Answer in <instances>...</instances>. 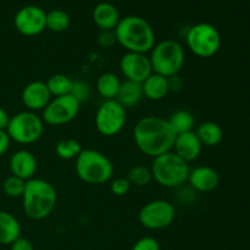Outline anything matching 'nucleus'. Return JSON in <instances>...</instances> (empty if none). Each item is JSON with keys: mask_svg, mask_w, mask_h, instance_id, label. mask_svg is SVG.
Instances as JSON below:
<instances>
[{"mask_svg": "<svg viewBox=\"0 0 250 250\" xmlns=\"http://www.w3.org/2000/svg\"><path fill=\"white\" fill-rule=\"evenodd\" d=\"M133 139L137 148L144 155L154 159L172 150L176 134L166 119L146 116L134 126Z\"/></svg>", "mask_w": 250, "mask_h": 250, "instance_id": "obj_1", "label": "nucleus"}, {"mask_svg": "<svg viewBox=\"0 0 250 250\" xmlns=\"http://www.w3.org/2000/svg\"><path fill=\"white\" fill-rule=\"evenodd\" d=\"M114 32L117 43L128 53H150L156 44L154 28L143 17H124Z\"/></svg>", "mask_w": 250, "mask_h": 250, "instance_id": "obj_2", "label": "nucleus"}, {"mask_svg": "<svg viewBox=\"0 0 250 250\" xmlns=\"http://www.w3.org/2000/svg\"><path fill=\"white\" fill-rule=\"evenodd\" d=\"M58 203V192L50 182L42 178H32L27 181L22 208L28 219L41 221L46 219L54 211Z\"/></svg>", "mask_w": 250, "mask_h": 250, "instance_id": "obj_3", "label": "nucleus"}, {"mask_svg": "<svg viewBox=\"0 0 250 250\" xmlns=\"http://www.w3.org/2000/svg\"><path fill=\"white\" fill-rule=\"evenodd\" d=\"M76 173L87 185H104L114 176V165L105 154L94 149H83L76 158Z\"/></svg>", "mask_w": 250, "mask_h": 250, "instance_id": "obj_4", "label": "nucleus"}, {"mask_svg": "<svg viewBox=\"0 0 250 250\" xmlns=\"http://www.w3.org/2000/svg\"><path fill=\"white\" fill-rule=\"evenodd\" d=\"M153 72L168 78L180 73L186 61V50L182 44L173 39H165L155 44L150 51Z\"/></svg>", "mask_w": 250, "mask_h": 250, "instance_id": "obj_5", "label": "nucleus"}, {"mask_svg": "<svg viewBox=\"0 0 250 250\" xmlns=\"http://www.w3.org/2000/svg\"><path fill=\"white\" fill-rule=\"evenodd\" d=\"M151 175L156 183L165 188H177L187 182L189 165L172 150L153 159Z\"/></svg>", "mask_w": 250, "mask_h": 250, "instance_id": "obj_6", "label": "nucleus"}, {"mask_svg": "<svg viewBox=\"0 0 250 250\" xmlns=\"http://www.w3.org/2000/svg\"><path fill=\"white\" fill-rule=\"evenodd\" d=\"M186 43L190 53L198 58L209 59L216 55L221 46V34L217 28L207 22L190 27L186 36Z\"/></svg>", "mask_w": 250, "mask_h": 250, "instance_id": "obj_7", "label": "nucleus"}, {"mask_svg": "<svg viewBox=\"0 0 250 250\" xmlns=\"http://www.w3.org/2000/svg\"><path fill=\"white\" fill-rule=\"evenodd\" d=\"M44 121L33 111H21L10 117L6 132L10 139L19 144H32L42 138Z\"/></svg>", "mask_w": 250, "mask_h": 250, "instance_id": "obj_8", "label": "nucleus"}, {"mask_svg": "<svg viewBox=\"0 0 250 250\" xmlns=\"http://www.w3.org/2000/svg\"><path fill=\"white\" fill-rule=\"evenodd\" d=\"M95 127L102 136L114 137L124 129L127 121L126 109L114 100H104L95 114Z\"/></svg>", "mask_w": 250, "mask_h": 250, "instance_id": "obj_9", "label": "nucleus"}, {"mask_svg": "<svg viewBox=\"0 0 250 250\" xmlns=\"http://www.w3.org/2000/svg\"><path fill=\"white\" fill-rule=\"evenodd\" d=\"M176 217V209L172 203L164 199L151 200L139 210V224L146 229L159 231L165 229L173 224Z\"/></svg>", "mask_w": 250, "mask_h": 250, "instance_id": "obj_10", "label": "nucleus"}, {"mask_svg": "<svg viewBox=\"0 0 250 250\" xmlns=\"http://www.w3.org/2000/svg\"><path fill=\"white\" fill-rule=\"evenodd\" d=\"M81 109V103L73 95L53 98L45 109L43 110L44 124L49 126H62L70 124L77 117Z\"/></svg>", "mask_w": 250, "mask_h": 250, "instance_id": "obj_11", "label": "nucleus"}, {"mask_svg": "<svg viewBox=\"0 0 250 250\" xmlns=\"http://www.w3.org/2000/svg\"><path fill=\"white\" fill-rule=\"evenodd\" d=\"M14 24L22 36H38L46 29V12L37 5H27L16 12Z\"/></svg>", "mask_w": 250, "mask_h": 250, "instance_id": "obj_12", "label": "nucleus"}, {"mask_svg": "<svg viewBox=\"0 0 250 250\" xmlns=\"http://www.w3.org/2000/svg\"><path fill=\"white\" fill-rule=\"evenodd\" d=\"M120 70L127 81L143 83L153 73L150 59L146 54L125 53L120 59Z\"/></svg>", "mask_w": 250, "mask_h": 250, "instance_id": "obj_13", "label": "nucleus"}, {"mask_svg": "<svg viewBox=\"0 0 250 250\" xmlns=\"http://www.w3.org/2000/svg\"><path fill=\"white\" fill-rule=\"evenodd\" d=\"M53 99L45 82L33 81L23 88L21 100L28 111H43Z\"/></svg>", "mask_w": 250, "mask_h": 250, "instance_id": "obj_14", "label": "nucleus"}, {"mask_svg": "<svg viewBox=\"0 0 250 250\" xmlns=\"http://www.w3.org/2000/svg\"><path fill=\"white\" fill-rule=\"evenodd\" d=\"M10 171L11 175L21 178L23 181H29L34 178L38 168L37 159L33 153L26 149L15 151L10 158Z\"/></svg>", "mask_w": 250, "mask_h": 250, "instance_id": "obj_15", "label": "nucleus"}, {"mask_svg": "<svg viewBox=\"0 0 250 250\" xmlns=\"http://www.w3.org/2000/svg\"><path fill=\"white\" fill-rule=\"evenodd\" d=\"M187 182L197 192L209 193L219 187L220 176L217 171L210 166H198L189 171Z\"/></svg>", "mask_w": 250, "mask_h": 250, "instance_id": "obj_16", "label": "nucleus"}, {"mask_svg": "<svg viewBox=\"0 0 250 250\" xmlns=\"http://www.w3.org/2000/svg\"><path fill=\"white\" fill-rule=\"evenodd\" d=\"M203 150V144L200 143L195 131L187 132V133L177 134L173 143L172 151L182 160L189 164L199 158Z\"/></svg>", "mask_w": 250, "mask_h": 250, "instance_id": "obj_17", "label": "nucleus"}, {"mask_svg": "<svg viewBox=\"0 0 250 250\" xmlns=\"http://www.w3.org/2000/svg\"><path fill=\"white\" fill-rule=\"evenodd\" d=\"M120 20L119 10L111 2L102 1L93 10V21L102 31H115Z\"/></svg>", "mask_w": 250, "mask_h": 250, "instance_id": "obj_18", "label": "nucleus"}, {"mask_svg": "<svg viewBox=\"0 0 250 250\" xmlns=\"http://www.w3.org/2000/svg\"><path fill=\"white\" fill-rule=\"evenodd\" d=\"M143 99L144 93L142 83L127 80L121 83V87H120L116 100L125 107V109L127 110L138 106Z\"/></svg>", "mask_w": 250, "mask_h": 250, "instance_id": "obj_19", "label": "nucleus"}, {"mask_svg": "<svg viewBox=\"0 0 250 250\" xmlns=\"http://www.w3.org/2000/svg\"><path fill=\"white\" fill-rule=\"evenodd\" d=\"M21 237L20 221L9 211L0 210V244L11 246Z\"/></svg>", "mask_w": 250, "mask_h": 250, "instance_id": "obj_20", "label": "nucleus"}, {"mask_svg": "<svg viewBox=\"0 0 250 250\" xmlns=\"http://www.w3.org/2000/svg\"><path fill=\"white\" fill-rule=\"evenodd\" d=\"M142 85H143L144 98L151 100V102L163 100L170 93V89H168V80L166 77H164V76L158 75V73H151L142 83Z\"/></svg>", "mask_w": 250, "mask_h": 250, "instance_id": "obj_21", "label": "nucleus"}, {"mask_svg": "<svg viewBox=\"0 0 250 250\" xmlns=\"http://www.w3.org/2000/svg\"><path fill=\"white\" fill-rule=\"evenodd\" d=\"M195 133H197L200 143L205 146H216L224 139V131H222L221 126L212 121L200 124Z\"/></svg>", "mask_w": 250, "mask_h": 250, "instance_id": "obj_22", "label": "nucleus"}, {"mask_svg": "<svg viewBox=\"0 0 250 250\" xmlns=\"http://www.w3.org/2000/svg\"><path fill=\"white\" fill-rule=\"evenodd\" d=\"M121 81L119 76L112 72H105L99 76L97 81V92L104 100L116 99L119 94Z\"/></svg>", "mask_w": 250, "mask_h": 250, "instance_id": "obj_23", "label": "nucleus"}, {"mask_svg": "<svg viewBox=\"0 0 250 250\" xmlns=\"http://www.w3.org/2000/svg\"><path fill=\"white\" fill-rule=\"evenodd\" d=\"M167 121L176 136L194 131L195 119L192 112L188 110H178L173 112Z\"/></svg>", "mask_w": 250, "mask_h": 250, "instance_id": "obj_24", "label": "nucleus"}, {"mask_svg": "<svg viewBox=\"0 0 250 250\" xmlns=\"http://www.w3.org/2000/svg\"><path fill=\"white\" fill-rule=\"evenodd\" d=\"M45 83L53 98L63 97V95L71 94L72 92L73 80H71L68 76L63 75V73H55V75L50 76Z\"/></svg>", "mask_w": 250, "mask_h": 250, "instance_id": "obj_25", "label": "nucleus"}, {"mask_svg": "<svg viewBox=\"0 0 250 250\" xmlns=\"http://www.w3.org/2000/svg\"><path fill=\"white\" fill-rule=\"evenodd\" d=\"M71 19L66 11L61 9H54L46 12V28L55 33L65 32L70 27Z\"/></svg>", "mask_w": 250, "mask_h": 250, "instance_id": "obj_26", "label": "nucleus"}, {"mask_svg": "<svg viewBox=\"0 0 250 250\" xmlns=\"http://www.w3.org/2000/svg\"><path fill=\"white\" fill-rule=\"evenodd\" d=\"M82 150L83 148L80 142L72 138L61 139L55 146L56 155L62 160H73V159L76 160Z\"/></svg>", "mask_w": 250, "mask_h": 250, "instance_id": "obj_27", "label": "nucleus"}, {"mask_svg": "<svg viewBox=\"0 0 250 250\" xmlns=\"http://www.w3.org/2000/svg\"><path fill=\"white\" fill-rule=\"evenodd\" d=\"M127 180L129 181L131 185L137 186V187H146L153 181V175H151L150 168L137 165L129 168L128 173H127Z\"/></svg>", "mask_w": 250, "mask_h": 250, "instance_id": "obj_28", "label": "nucleus"}, {"mask_svg": "<svg viewBox=\"0 0 250 250\" xmlns=\"http://www.w3.org/2000/svg\"><path fill=\"white\" fill-rule=\"evenodd\" d=\"M27 181L21 180L14 175H10L2 182V190L10 198H22L26 188Z\"/></svg>", "mask_w": 250, "mask_h": 250, "instance_id": "obj_29", "label": "nucleus"}, {"mask_svg": "<svg viewBox=\"0 0 250 250\" xmlns=\"http://www.w3.org/2000/svg\"><path fill=\"white\" fill-rule=\"evenodd\" d=\"M131 183L127 180V177H119L115 178L114 181L110 185V189L111 193L116 197H124V195L128 194V192L131 190Z\"/></svg>", "mask_w": 250, "mask_h": 250, "instance_id": "obj_30", "label": "nucleus"}, {"mask_svg": "<svg viewBox=\"0 0 250 250\" xmlns=\"http://www.w3.org/2000/svg\"><path fill=\"white\" fill-rule=\"evenodd\" d=\"M71 95H73L82 104L90 95V88L88 85V83L83 82V81H73V87Z\"/></svg>", "mask_w": 250, "mask_h": 250, "instance_id": "obj_31", "label": "nucleus"}, {"mask_svg": "<svg viewBox=\"0 0 250 250\" xmlns=\"http://www.w3.org/2000/svg\"><path fill=\"white\" fill-rule=\"evenodd\" d=\"M132 250H161L160 243L154 237H143L132 247Z\"/></svg>", "mask_w": 250, "mask_h": 250, "instance_id": "obj_32", "label": "nucleus"}, {"mask_svg": "<svg viewBox=\"0 0 250 250\" xmlns=\"http://www.w3.org/2000/svg\"><path fill=\"white\" fill-rule=\"evenodd\" d=\"M97 42L102 48H111L115 43H117L114 31H102L98 36Z\"/></svg>", "mask_w": 250, "mask_h": 250, "instance_id": "obj_33", "label": "nucleus"}, {"mask_svg": "<svg viewBox=\"0 0 250 250\" xmlns=\"http://www.w3.org/2000/svg\"><path fill=\"white\" fill-rule=\"evenodd\" d=\"M11 250H34V247L29 239L20 237L11 244Z\"/></svg>", "mask_w": 250, "mask_h": 250, "instance_id": "obj_34", "label": "nucleus"}, {"mask_svg": "<svg viewBox=\"0 0 250 250\" xmlns=\"http://www.w3.org/2000/svg\"><path fill=\"white\" fill-rule=\"evenodd\" d=\"M10 144H11V139H10L7 132L0 131V156H2L9 150Z\"/></svg>", "mask_w": 250, "mask_h": 250, "instance_id": "obj_35", "label": "nucleus"}, {"mask_svg": "<svg viewBox=\"0 0 250 250\" xmlns=\"http://www.w3.org/2000/svg\"><path fill=\"white\" fill-rule=\"evenodd\" d=\"M168 89L170 92H180L183 87V81L181 80V77L178 75L172 76V77H168Z\"/></svg>", "mask_w": 250, "mask_h": 250, "instance_id": "obj_36", "label": "nucleus"}, {"mask_svg": "<svg viewBox=\"0 0 250 250\" xmlns=\"http://www.w3.org/2000/svg\"><path fill=\"white\" fill-rule=\"evenodd\" d=\"M9 121H10V116L6 112V110L0 107V131H6Z\"/></svg>", "mask_w": 250, "mask_h": 250, "instance_id": "obj_37", "label": "nucleus"}]
</instances>
